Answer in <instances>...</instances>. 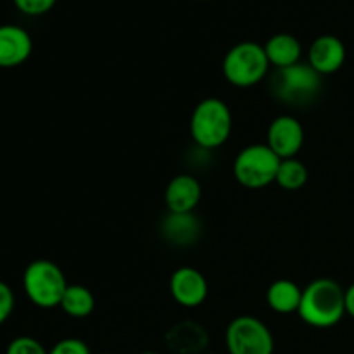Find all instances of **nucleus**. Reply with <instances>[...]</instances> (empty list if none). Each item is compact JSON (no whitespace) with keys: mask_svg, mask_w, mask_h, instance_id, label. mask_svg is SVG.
Wrapping results in <instances>:
<instances>
[{"mask_svg":"<svg viewBox=\"0 0 354 354\" xmlns=\"http://www.w3.org/2000/svg\"><path fill=\"white\" fill-rule=\"evenodd\" d=\"M301 320L315 328H330L346 315V289L332 279H317L303 289Z\"/></svg>","mask_w":354,"mask_h":354,"instance_id":"1","label":"nucleus"},{"mask_svg":"<svg viewBox=\"0 0 354 354\" xmlns=\"http://www.w3.org/2000/svg\"><path fill=\"white\" fill-rule=\"evenodd\" d=\"M232 111L216 97L201 100L190 116V135L196 145L203 151H214L230 138Z\"/></svg>","mask_w":354,"mask_h":354,"instance_id":"2","label":"nucleus"},{"mask_svg":"<svg viewBox=\"0 0 354 354\" xmlns=\"http://www.w3.org/2000/svg\"><path fill=\"white\" fill-rule=\"evenodd\" d=\"M64 272L48 259H35L26 266L23 275V289L28 299L41 310L61 306L62 296L68 289Z\"/></svg>","mask_w":354,"mask_h":354,"instance_id":"3","label":"nucleus"},{"mask_svg":"<svg viewBox=\"0 0 354 354\" xmlns=\"http://www.w3.org/2000/svg\"><path fill=\"white\" fill-rule=\"evenodd\" d=\"M223 76L237 88H249L266 78L270 61L265 47L256 41H241L234 45L223 57Z\"/></svg>","mask_w":354,"mask_h":354,"instance_id":"4","label":"nucleus"},{"mask_svg":"<svg viewBox=\"0 0 354 354\" xmlns=\"http://www.w3.org/2000/svg\"><path fill=\"white\" fill-rule=\"evenodd\" d=\"M322 76L308 62H297L289 68L275 69L270 80L273 97L290 106H304L318 95Z\"/></svg>","mask_w":354,"mask_h":354,"instance_id":"5","label":"nucleus"},{"mask_svg":"<svg viewBox=\"0 0 354 354\" xmlns=\"http://www.w3.org/2000/svg\"><path fill=\"white\" fill-rule=\"evenodd\" d=\"M280 161L266 144L248 145L235 158L234 175L245 189H265L275 182Z\"/></svg>","mask_w":354,"mask_h":354,"instance_id":"6","label":"nucleus"},{"mask_svg":"<svg viewBox=\"0 0 354 354\" xmlns=\"http://www.w3.org/2000/svg\"><path fill=\"white\" fill-rule=\"evenodd\" d=\"M225 344L228 354H273L275 349L270 328L251 315H241L228 324Z\"/></svg>","mask_w":354,"mask_h":354,"instance_id":"7","label":"nucleus"},{"mask_svg":"<svg viewBox=\"0 0 354 354\" xmlns=\"http://www.w3.org/2000/svg\"><path fill=\"white\" fill-rule=\"evenodd\" d=\"M266 145L280 159L296 158L304 145V128L301 121L290 114L277 116L266 131Z\"/></svg>","mask_w":354,"mask_h":354,"instance_id":"8","label":"nucleus"},{"mask_svg":"<svg viewBox=\"0 0 354 354\" xmlns=\"http://www.w3.org/2000/svg\"><path fill=\"white\" fill-rule=\"evenodd\" d=\"M169 292L176 304L183 308H199L206 303L209 286L199 270L192 266H182L175 270L169 279Z\"/></svg>","mask_w":354,"mask_h":354,"instance_id":"9","label":"nucleus"},{"mask_svg":"<svg viewBox=\"0 0 354 354\" xmlns=\"http://www.w3.org/2000/svg\"><path fill=\"white\" fill-rule=\"evenodd\" d=\"M346 47L341 38L334 35H322L315 38L308 50V64L320 76L334 75L344 66Z\"/></svg>","mask_w":354,"mask_h":354,"instance_id":"10","label":"nucleus"},{"mask_svg":"<svg viewBox=\"0 0 354 354\" xmlns=\"http://www.w3.org/2000/svg\"><path fill=\"white\" fill-rule=\"evenodd\" d=\"M203 197V187L196 176L182 173L169 180L165 190L168 213H194Z\"/></svg>","mask_w":354,"mask_h":354,"instance_id":"11","label":"nucleus"},{"mask_svg":"<svg viewBox=\"0 0 354 354\" xmlns=\"http://www.w3.org/2000/svg\"><path fill=\"white\" fill-rule=\"evenodd\" d=\"M33 50L30 33L16 24L0 26V68H16L28 61Z\"/></svg>","mask_w":354,"mask_h":354,"instance_id":"12","label":"nucleus"},{"mask_svg":"<svg viewBox=\"0 0 354 354\" xmlns=\"http://www.w3.org/2000/svg\"><path fill=\"white\" fill-rule=\"evenodd\" d=\"M166 346L176 354H197L209 342L206 328L196 322H180L168 330Z\"/></svg>","mask_w":354,"mask_h":354,"instance_id":"13","label":"nucleus"},{"mask_svg":"<svg viewBox=\"0 0 354 354\" xmlns=\"http://www.w3.org/2000/svg\"><path fill=\"white\" fill-rule=\"evenodd\" d=\"M161 232L168 242L185 248L199 239V218L194 213H168L166 218H162Z\"/></svg>","mask_w":354,"mask_h":354,"instance_id":"14","label":"nucleus"},{"mask_svg":"<svg viewBox=\"0 0 354 354\" xmlns=\"http://www.w3.org/2000/svg\"><path fill=\"white\" fill-rule=\"evenodd\" d=\"M266 57H268L270 66H275L277 69L289 68V66L301 62L303 55V47L301 41L294 35L289 33H277L268 38L265 45Z\"/></svg>","mask_w":354,"mask_h":354,"instance_id":"15","label":"nucleus"},{"mask_svg":"<svg viewBox=\"0 0 354 354\" xmlns=\"http://www.w3.org/2000/svg\"><path fill=\"white\" fill-rule=\"evenodd\" d=\"M303 297V289L289 279L275 280L266 290V303L275 313H297Z\"/></svg>","mask_w":354,"mask_h":354,"instance_id":"16","label":"nucleus"},{"mask_svg":"<svg viewBox=\"0 0 354 354\" xmlns=\"http://www.w3.org/2000/svg\"><path fill=\"white\" fill-rule=\"evenodd\" d=\"M59 308L71 318H86L95 310V296L88 287L69 283Z\"/></svg>","mask_w":354,"mask_h":354,"instance_id":"17","label":"nucleus"},{"mask_svg":"<svg viewBox=\"0 0 354 354\" xmlns=\"http://www.w3.org/2000/svg\"><path fill=\"white\" fill-rule=\"evenodd\" d=\"M275 182L279 183V187H282L283 190H289V192L303 189L308 182L306 165L297 158L282 159L279 171H277Z\"/></svg>","mask_w":354,"mask_h":354,"instance_id":"18","label":"nucleus"},{"mask_svg":"<svg viewBox=\"0 0 354 354\" xmlns=\"http://www.w3.org/2000/svg\"><path fill=\"white\" fill-rule=\"evenodd\" d=\"M6 354H48L47 349L44 348L40 341L28 335H21V337L12 339L7 346Z\"/></svg>","mask_w":354,"mask_h":354,"instance_id":"19","label":"nucleus"},{"mask_svg":"<svg viewBox=\"0 0 354 354\" xmlns=\"http://www.w3.org/2000/svg\"><path fill=\"white\" fill-rule=\"evenodd\" d=\"M17 10H21L26 16H41L47 14L57 0H12Z\"/></svg>","mask_w":354,"mask_h":354,"instance_id":"20","label":"nucleus"},{"mask_svg":"<svg viewBox=\"0 0 354 354\" xmlns=\"http://www.w3.org/2000/svg\"><path fill=\"white\" fill-rule=\"evenodd\" d=\"M48 354H90V349L82 339L68 337L59 341L57 344L48 351Z\"/></svg>","mask_w":354,"mask_h":354,"instance_id":"21","label":"nucleus"},{"mask_svg":"<svg viewBox=\"0 0 354 354\" xmlns=\"http://www.w3.org/2000/svg\"><path fill=\"white\" fill-rule=\"evenodd\" d=\"M14 311V292L6 282H0V325L9 320Z\"/></svg>","mask_w":354,"mask_h":354,"instance_id":"22","label":"nucleus"},{"mask_svg":"<svg viewBox=\"0 0 354 354\" xmlns=\"http://www.w3.org/2000/svg\"><path fill=\"white\" fill-rule=\"evenodd\" d=\"M346 315L354 318V283L346 289Z\"/></svg>","mask_w":354,"mask_h":354,"instance_id":"23","label":"nucleus"},{"mask_svg":"<svg viewBox=\"0 0 354 354\" xmlns=\"http://www.w3.org/2000/svg\"><path fill=\"white\" fill-rule=\"evenodd\" d=\"M140 354H158V353H152V351H145V353H140Z\"/></svg>","mask_w":354,"mask_h":354,"instance_id":"24","label":"nucleus"}]
</instances>
